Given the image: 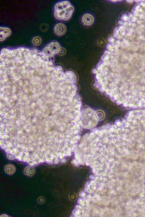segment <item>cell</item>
Here are the masks:
<instances>
[{
    "instance_id": "277c9868",
    "label": "cell",
    "mask_w": 145,
    "mask_h": 217,
    "mask_svg": "<svg viewBox=\"0 0 145 217\" xmlns=\"http://www.w3.org/2000/svg\"><path fill=\"white\" fill-rule=\"evenodd\" d=\"M71 5V3L68 1H63L56 4L54 7V11H59L67 9Z\"/></svg>"
},
{
    "instance_id": "ba28073f",
    "label": "cell",
    "mask_w": 145,
    "mask_h": 217,
    "mask_svg": "<svg viewBox=\"0 0 145 217\" xmlns=\"http://www.w3.org/2000/svg\"><path fill=\"white\" fill-rule=\"evenodd\" d=\"M42 52L47 57H53L54 56L51 50L47 46V47L44 48L43 50H42Z\"/></svg>"
},
{
    "instance_id": "52a82bcc",
    "label": "cell",
    "mask_w": 145,
    "mask_h": 217,
    "mask_svg": "<svg viewBox=\"0 0 145 217\" xmlns=\"http://www.w3.org/2000/svg\"><path fill=\"white\" fill-rule=\"evenodd\" d=\"M94 18L93 16L90 14H85L82 16V21L84 25H91L93 23Z\"/></svg>"
},
{
    "instance_id": "8992f818",
    "label": "cell",
    "mask_w": 145,
    "mask_h": 217,
    "mask_svg": "<svg viewBox=\"0 0 145 217\" xmlns=\"http://www.w3.org/2000/svg\"><path fill=\"white\" fill-rule=\"evenodd\" d=\"M47 46L50 49L54 55L58 54L61 48L60 44L56 41L51 42Z\"/></svg>"
},
{
    "instance_id": "30bf717a",
    "label": "cell",
    "mask_w": 145,
    "mask_h": 217,
    "mask_svg": "<svg viewBox=\"0 0 145 217\" xmlns=\"http://www.w3.org/2000/svg\"><path fill=\"white\" fill-rule=\"evenodd\" d=\"M49 25L46 24H43L40 25V29L43 32H46L48 30Z\"/></svg>"
},
{
    "instance_id": "7a4b0ae2",
    "label": "cell",
    "mask_w": 145,
    "mask_h": 217,
    "mask_svg": "<svg viewBox=\"0 0 145 217\" xmlns=\"http://www.w3.org/2000/svg\"><path fill=\"white\" fill-rule=\"evenodd\" d=\"M74 11V7L71 5L68 8L64 10L59 11H54L55 18L58 20L68 21L70 19Z\"/></svg>"
},
{
    "instance_id": "8fae6325",
    "label": "cell",
    "mask_w": 145,
    "mask_h": 217,
    "mask_svg": "<svg viewBox=\"0 0 145 217\" xmlns=\"http://www.w3.org/2000/svg\"><path fill=\"white\" fill-rule=\"evenodd\" d=\"M66 53V50L65 48L63 47H61V49L59 51V53H58V55L60 56H64V55Z\"/></svg>"
},
{
    "instance_id": "6da1fadb",
    "label": "cell",
    "mask_w": 145,
    "mask_h": 217,
    "mask_svg": "<svg viewBox=\"0 0 145 217\" xmlns=\"http://www.w3.org/2000/svg\"><path fill=\"white\" fill-rule=\"evenodd\" d=\"M97 118L93 110H84L81 114L82 125L84 128H90L94 127L97 124Z\"/></svg>"
},
{
    "instance_id": "9c48e42d",
    "label": "cell",
    "mask_w": 145,
    "mask_h": 217,
    "mask_svg": "<svg viewBox=\"0 0 145 217\" xmlns=\"http://www.w3.org/2000/svg\"><path fill=\"white\" fill-rule=\"evenodd\" d=\"M32 43L35 46H39L42 43L41 38L39 36H36L33 38Z\"/></svg>"
},
{
    "instance_id": "5b68a950",
    "label": "cell",
    "mask_w": 145,
    "mask_h": 217,
    "mask_svg": "<svg viewBox=\"0 0 145 217\" xmlns=\"http://www.w3.org/2000/svg\"><path fill=\"white\" fill-rule=\"evenodd\" d=\"M11 34V31L10 28L7 27H0V41H3L5 38L10 36Z\"/></svg>"
},
{
    "instance_id": "3957f363",
    "label": "cell",
    "mask_w": 145,
    "mask_h": 217,
    "mask_svg": "<svg viewBox=\"0 0 145 217\" xmlns=\"http://www.w3.org/2000/svg\"><path fill=\"white\" fill-rule=\"evenodd\" d=\"M67 30V27L63 23H58L55 26L54 32L58 36H61L64 35L65 34Z\"/></svg>"
}]
</instances>
